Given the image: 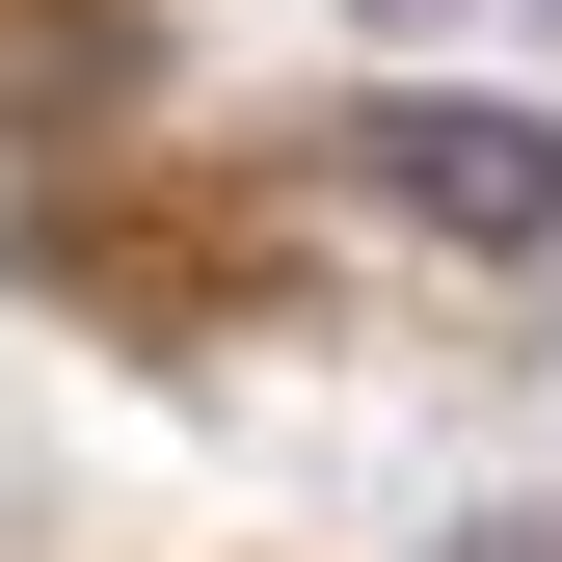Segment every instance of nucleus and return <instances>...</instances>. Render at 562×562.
I'll return each mask as SVG.
<instances>
[{"label": "nucleus", "mask_w": 562, "mask_h": 562, "mask_svg": "<svg viewBox=\"0 0 562 562\" xmlns=\"http://www.w3.org/2000/svg\"><path fill=\"white\" fill-rule=\"evenodd\" d=\"M348 188H375V215H429V241H482V268H536L562 241V108H348Z\"/></svg>", "instance_id": "f257e3e1"}, {"label": "nucleus", "mask_w": 562, "mask_h": 562, "mask_svg": "<svg viewBox=\"0 0 562 562\" xmlns=\"http://www.w3.org/2000/svg\"><path fill=\"white\" fill-rule=\"evenodd\" d=\"M456 562H562V536H456Z\"/></svg>", "instance_id": "f03ea898"}]
</instances>
